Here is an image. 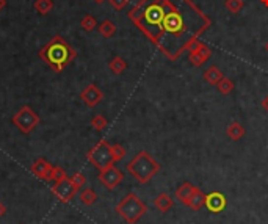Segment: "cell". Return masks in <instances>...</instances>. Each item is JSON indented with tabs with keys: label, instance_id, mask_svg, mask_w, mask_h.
Returning <instances> with one entry per match:
<instances>
[{
	"label": "cell",
	"instance_id": "1",
	"mask_svg": "<svg viewBox=\"0 0 268 224\" xmlns=\"http://www.w3.org/2000/svg\"><path fill=\"white\" fill-rule=\"evenodd\" d=\"M129 19L171 62L190 50L212 24L193 0H140Z\"/></svg>",
	"mask_w": 268,
	"mask_h": 224
},
{
	"label": "cell",
	"instance_id": "2",
	"mask_svg": "<svg viewBox=\"0 0 268 224\" xmlns=\"http://www.w3.org/2000/svg\"><path fill=\"white\" fill-rule=\"evenodd\" d=\"M39 58L54 72H62L77 58V50L65 38L57 34L39 50Z\"/></svg>",
	"mask_w": 268,
	"mask_h": 224
},
{
	"label": "cell",
	"instance_id": "3",
	"mask_svg": "<svg viewBox=\"0 0 268 224\" xmlns=\"http://www.w3.org/2000/svg\"><path fill=\"white\" fill-rule=\"evenodd\" d=\"M126 169L140 184H148L155 174H159L160 163L148 151H140L127 163Z\"/></svg>",
	"mask_w": 268,
	"mask_h": 224
},
{
	"label": "cell",
	"instance_id": "4",
	"mask_svg": "<svg viewBox=\"0 0 268 224\" xmlns=\"http://www.w3.org/2000/svg\"><path fill=\"white\" fill-rule=\"evenodd\" d=\"M115 210L127 224H136L148 213V205L135 193H129L116 204Z\"/></svg>",
	"mask_w": 268,
	"mask_h": 224
},
{
	"label": "cell",
	"instance_id": "5",
	"mask_svg": "<svg viewBox=\"0 0 268 224\" xmlns=\"http://www.w3.org/2000/svg\"><path fill=\"white\" fill-rule=\"evenodd\" d=\"M86 160L99 171H103L110 166H113L115 159H113V152H111V144L102 138L96 146H93V148L88 151V154H86Z\"/></svg>",
	"mask_w": 268,
	"mask_h": 224
},
{
	"label": "cell",
	"instance_id": "6",
	"mask_svg": "<svg viewBox=\"0 0 268 224\" xmlns=\"http://www.w3.org/2000/svg\"><path fill=\"white\" fill-rule=\"evenodd\" d=\"M39 116L34 110H32L29 105H24L19 108V111L13 116V124L19 128V132L24 135H29L34 127L39 124Z\"/></svg>",
	"mask_w": 268,
	"mask_h": 224
},
{
	"label": "cell",
	"instance_id": "7",
	"mask_svg": "<svg viewBox=\"0 0 268 224\" xmlns=\"http://www.w3.org/2000/svg\"><path fill=\"white\" fill-rule=\"evenodd\" d=\"M50 190L57 196V199H60L62 202H69L77 194V192H79V188L72 184L71 177H66L63 180H60V182H55Z\"/></svg>",
	"mask_w": 268,
	"mask_h": 224
},
{
	"label": "cell",
	"instance_id": "8",
	"mask_svg": "<svg viewBox=\"0 0 268 224\" xmlns=\"http://www.w3.org/2000/svg\"><path fill=\"white\" fill-rule=\"evenodd\" d=\"M99 182L108 188V190H115L121 182H123V179H124V174H123V171L118 169L115 165L113 166H110L107 169H103V171H99Z\"/></svg>",
	"mask_w": 268,
	"mask_h": 224
},
{
	"label": "cell",
	"instance_id": "9",
	"mask_svg": "<svg viewBox=\"0 0 268 224\" xmlns=\"http://www.w3.org/2000/svg\"><path fill=\"white\" fill-rule=\"evenodd\" d=\"M212 55V50L209 46H205L202 44L201 41H198L195 42V44L190 47V55H188V60H190V63H192L193 66L196 67H201L207 60L210 58Z\"/></svg>",
	"mask_w": 268,
	"mask_h": 224
},
{
	"label": "cell",
	"instance_id": "10",
	"mask_svg": "<svg viewBox=\"0 0 268 224\" xmlns=\"http://www.w3.org/2000/svg\"><path fill=\"white\" fill-rule=\"evenodd\" d=\"M80 99H82V102L85 103L86 107L93 108V107H96L98 103H100V100L103 99V93L98 88V85L90 83L82 90Z\"/></svg>",
	"mask_w": 268,
	"mask_h": 224
},
{
	"label": "cell",
	"instance_id": "11",
	"mask_svg": "<svg viewBox=\"0 0 268 224\" xmlns=\"http://www.w3.org/2000/svg\"><path fill=\"white\" fill-rule=\"evenodd\" d=\"M228 199L221 192H210L209 194H205V207L207 210L212 213H220L226 209Z\"/></svg>",
	"mask_w": 268,
	"mask_h": 224
},
{
	"label": "cell",
	"instance_id": "12",
	"mask_svg": "<svg viewBox=\"0 0 268 224\" xmlns=\"http://www.w3.org/2000/svg\"><path fill=\"white\" fill-rule=\"evenodd\" d=\"M52 166L50 163L46 160V159H36L30 166V171L33 176H36L42 180H50V176H52Z\"/></svg>",
	"mask_w": 268,
	"mask_h": 224
},
{
	"label": "cell",
	"instance_id": "13",
	"mask_svg": "<svg viewBox=\"0 0 268 224\" xmlns=\"http://www.w3.org/2000/svg\"><path fill=\"white\" fill-rule=\"evenodd\" d=\"M174 199H172V196L168 194V193H160L157 197L154 199V207L157 209L160 213H167L168 210H171L172 207H174Z\"/></svg>",
	"mask_w": 268,
	"mask_h": 224
},
{
	"label": "cell",
	"instance_id": "14",
	"mask_svg": "<svg viewBox=\"0 0 268 224\" xmlns=\"http://www.w3.org/2000/svg\"><path fill=\"white\" fill-rule=\"evenodd\" d=\"M193 192H195V185H192L190 182H184L182 185H179V187L176 188L174 197H176V201H179L180 204L187 205V204H188V199H190V196L193 194Z\"/></svg>",
	"mask_w": 268,
	"mask_h": 224
},
{
	"label": "cell",
	"instance_id": "15",
	"mask_svg": "<svg viewBox=\"0 0 268 224\" xmlns=\"http://www.w3.org/2000/svg\"><path fill=\"white\" fill-rule=\"evenodd\" d=\"M204 205H205V194L202 193L201 188L195 187V192H193L192 196H190L187 207H188V209L195 210V212H198V210H201Z\"/></svg>",
	"mask_w": 268,
	"mask_h": 224
},
{
	"label": "cell",
	"instance_id": "16",
	"mask_svg": "<svg viewBox=\"0 0 268 224\" xmlns=\"http://www.w3.org/2000/svg\"><path fill=\"white\" fill-rule=\"evenodd\" d=\"M246 130H245V127L241 126L238 121H234V123H231L226 128V135L231 138L232 141H238L241 140V138L245 136Z\"/></svg>",
	"mask_w": 268,
	"mask_h": 224
},
{
	"label": "cell",
	"instance_id": "17",
	"mask_svg": "<svg viewBox=\"0 0 268 224\" xmlns=\"http://www.w3.org/2000/svg\"><path fill=\"white\" fill-rule=\"evenodd\" d=\"M223 77H224L223 72L220 71V69H218L217 66H210V67L204 72V80H205L207 83L213 85V86H217L218 82L223 79Z\"/></svg>",
	"mask_w": 268,
	"mask_h": 224
},
{
	"label": "cell",
	"instance_id": "18",
	"mask_svg": "<svg viewBox=\"0 0 268 224\" xmlns=\"http://www.w3.org/2000/svg\"><path fill=\"white\" fill-rule=\"evenodd\" d=\"M108 67H110V71L113 72V74L119 75V74H123L127 69V63H126L124 58L115 57V58H111V62L108 63Z\"/></svg>",
	"mask_w": 268,
	"mask_h": 224
},
{
	"label": "cell",
	"instance_id": "19",
	"mask_svg": "<svg viewBox=\"0 0 268 224\" xmlns=\"http://www.w3.org/2000/svg\"><path fill=\"white\" fill-rule=\"evenodd\" d=\"M99 33L102 34L103 38H111L116 33V25H115V22H111L108 19L100 22L99 24Z\"/></svg>",
	"mask_w": 268,
	"mask_h": 224
},
{
	"label": "cell",
	"instance_id": "20",
	"mask_svg": "<svg viewBox=\"0 0 268 224\" xmlns=\"http://www.w3.org/2000/svg\"><path fill=\"white\" fill-rule=\"evenodd\" d=\"M34 10H36L41 16L49 14L54 10V0H36L34 2Z\"/></svg>",
	"mask_w": 268,
	"mask_h": 224
},
{
	"label": "cell",
	"instance_id": "21",
	"mask_svg": "<svg viewBox=\"0 0 268 224\" xmlns=\"http://www.w3.org/2000/svg\"><path fill=\"white\" fill-rule=\"evenodd\" d=\"M80 201H82V204L83 205H93L94 202L98 201V194H96V192L94 190H91V188H86V190H83V192L80 193Z\"/></svg>",
	"mask_w": 268,
	"mask_h": 224
},
{
	"label": "cell",
	"instance_id": "22",
	"mask_svg": "<svg viewBox=\"0 0 268 224\" xmlns=\"http://www.w3.org/2000/svg\"><path fill=\"white\" fill-rule=\"evenodd\" d=\"M217 88L221 94H224V96H228V94H231L232 91H234V82H232L231 79H228V77H223V79L218 82Z\"/></svg>",
	"mask_w": 268,
	"mask_h": 224
},
{
	"label": "cell",
	"instance_id": "23",
	"mask_svg": "<svg viewBox=\"0 0 268 224\" xmlns=\"http://www.w3.org/2000/svg\"><path fill=\"white\" fill-rule=\"evenodd\" d=\"M80 27L85 30V32H93L94 29L98 27V21H96V17L91 16V14H86L82 17V21H80Z\"/></svg>",
	"mask_w": 268,
	"mask_h": 224
},
{
	"label": "cell",
	"instance_id": "24",
	"mask_svg": "<svg viewBox=\"0 0 268 224\" xmlns=\"http://www.w3.org/2000/svg\"><path fill=\"white\" fill-rule=\"evenodd\" d=\"M224 6H226V10L229 13H240L241 10H243V6H245V2L243 0H226V3H224Z\"/></svg>",
	"mask_w": 268,
	"mask_h": 224
},
{
	"label": "cell",
	"instance_id": "25",
	"mask_svg": "<svg viewBox=\"0 0 268 224\" xmlns=\"http://www.w3.org/2000/svg\"><path fill=\"white\" fill-rule=\"evenodd\" d=\"M91 126L94 130H98V132H102L103 128H105L108 126V121L105 116H102V115H96L93 119H91Z\"/></svg>",
	"mask_w": 268,
	"mask_h": 224
},
{
	"label": "cell",
	"instance_id": "26",
	"mask_svg": "<svg viewBox=\"0 0 268 224\" xmlns=\"http://www.w3.org/2000/svg\"><path fill=\"white\" fill-rule=\"evenodd\" d=\"M111 152H113L115 163L123 160L126 157V154H127L126 148H124V146H121V144H111Z\"/></svg>",
	"mask_w": 268,
	"mask_h": 224
},
{
	"label": "cell",
	"instance_id": "27",
	"mask_svg": "<svg viewBox=\"0 0 268 224\" xmlns=\"http://www.w3.org/2000/svg\"><path fill=\"white\" fill-rule=\"evenodd\" d=\"M66 177H67V174H66V171L62 166H54V168H52L50 180H54V182H60V180H63Z\"/></svg>",
	"mask_w": 268,
	"mask_h": 224
},
{
	"label": "cell",
	"instance_id": "28",
	"mask_svg": "<svg viewBox=\"0 0 268 224\" xmlns=\"http://www.w3.org/2000/svg\"><path fill=\"white\" fill-rule=\"evenodd\" d=\"M71 180H72V184H74L77 188H82V187L86 184V177L82 174V172H77V174H74V176L71 177Z\"/></svg>",
	"mask_w": 268,
	"mask_h": 224
},
{
	"label": "cell",
	"instance_id": "29",
	"mask_svg": "<svg viewBox=\"0 0 268 224\" xmlns=\"http://www.w3.org/2000/svg\"><path fill=\"white\" fill-rule=\"evenodd\" d=\"M110 5L115 8L116 11H121V10H124V8L127 6L129 3V0H108Z\"/></svg>",
	"mask_w": 268,
	"mask_h": 224
},
{
	"label": "cell",
	"instance_id": "30",
	"mask_svg": "<svg viewBox=\"0 0 268 224\" xmlns=\"http://www.w3.org/2000/svg\"><path fill=\"white\" fill-rule=\"evenodd\" d=\"M262 108H264V110L267 111V113H268V96L262 100Z\"/></svg>",
	"mask_w": 268,
	"mask_h": 224
},
{
	"label": "cell",
	"instance_id": "31",
	"mask_svg": "<svg viewBox=\"0 0 268 224\" xmlns=\"http://www.w3.org/2000/svg\"><path fill=\"white\" fill-rule=\"evenodd\" d=\"M5 213H6V207H5L2 202H0V218H2Z\"/></svg>",
	"mask_w": 268,
	"mask_h": 224
},
{
	"label": "cell",
	"instance_id": "32",
	"mask_svg": "<svg viewBox=\"0 0 268 224\" xmlns=\"http://www.w3.org/2000/svg\"><path fill=\"white\" fill-rule=\"evenodd\" d=\"M5 6H6V0H0V11H2Z\"/></svg>",
	"mask_w": 268,
	"mask_h": 224
},
{
	"label": "cell",
	"instance_id": "33",
	"mask_svg": "<svg viewBox=\"0 0 268 224\" xmlns=\"http://www.w3.org/2000/svg\"><path fill=\"white\" fill-rule=\"evenodd\" d=\"M94 2H96L98 5H100V3H103V2H105V0H94Z\"/></svg>",
	"mask_w": 268,
	"mask_h": 224
},
{
	"label": "cell",
	"instance_id": "34",
	"mask_svg": "<svg viewBox=\"0 0 268 224\" xmlns=\"http://www.w3.org/2000/svg\"><path fill=\"white\" fill-rule=\"evenodd\" d=\"M261 2H262V3H264V5H265L267 8H268V0H261Z\"/></svg>",
	"mask_w": 268,
	"mask_h": 224
},
{
	"label": "cell",
	"instance_id": "35",
	"mask_svg": "<svg viewBox=\"0 0 268 224\" xmlns=\"http://www.w3.org/2000/svg\"><path fill=\"white\" fill-rule=\"evenodd\" d=\"M267 50H268V42H267Z\"/></svg>",
	"mask_w": 268,
	"mask_h": 224
}]
</instances>
